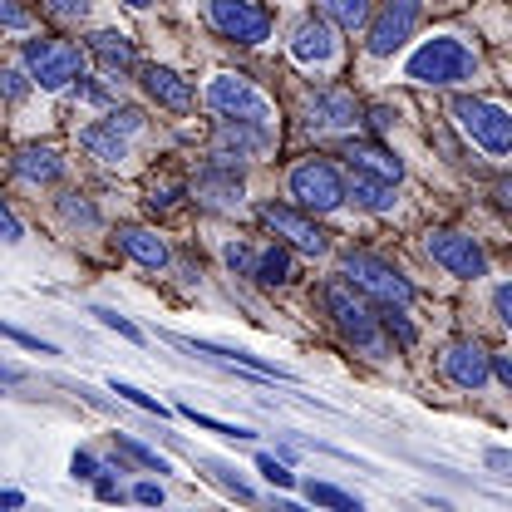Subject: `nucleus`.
Instances as JSON below:
<instances>
[{
	"instance_id": "25",
	"label": "nucleus",
	"mask_w": 512,
	"mask_h": 512,
	"mask_svg": "<svg viewBox=\"0 0 512 512\" xmlns=\"http://www.w3.org/2000/svg\"><path fill=\"white\" fill-rule=\"evenodd\" d=\"M325 20H335L340 30H360L370 25V0H320Z\"/></svg>"
},
{
	"instance_id": "9",
	"label": "nucleus",
	"mask_w": 512,
	"mask_h": 512,
	"mask_svg": "<svg viewBox=\"0 0 512 512\" xmlns=\"http://www.w3.org/2000/svg\"><path fill=\"white\" fill-rule=\"evenodd\" d=\"M207 25L232 45H266L271 40V15L256 0H207Z\"/></svg>"
},
{
	"instance_id": "2",
	"label": "nucleus",
	"mask_w": 512,
	"mask_h": 512,
	"mask_svg": "<svg viewBox=\"0 0 512 512\" xmlns=\"http://www.w3.org/2000/svg\"><path fill=\"white\" fill-rule=\"evenodd\" d=\"M478 50L468 45V40H458V35H434V40H424L409 60H404V79H414V84H434V89H453V84H468V79H478Z\"/></svg>"
},
{
	"instance_id": "32",
	"label": "nucleus",
	"mask_w": 512,
	"mask_h": 512,
	"mask_svg": "<svg viewBox=\"0 0 512 512\" xmlns=\"http://www.w3.org/2000/svg\"><path fill=\"white\" fill-rule=\"evenodd\" d=\"M55 20H89V0H45Z\"/></svg>"
},
{
	"instance_id": "13",
	"label": "nucleus",
	"mask_w": 512,
	"mask_h": 512,
	"mask_svg": "<svg viewBox=\"0 0 512 512\" xmlns=\"http://www.w3.org/2000/svg\"><path fill=\"white\" fill-rule=\"evenodd\" d=\"M444 375H448V384H458V389H468V394H478V389H488V380H498V375H493V355H488L478 340H453V345H448Z\"/></svg>"
},
{
	"instance_id": "6",
	"label": "nucleus",
	"mask_w": 512,
	"mask_h": 512,
	"mask_svg": "<svg viewBox=\"0 0 512 512\" xmlns=\"http://www.w3.org/2000/svg\"><path fill=\"white\" fill-rule=\"evenodd\" d=\"M286 192H291L296 207H306V212H335V207H345L350 183L340 178V168H335L330 158H301V163L286 173Z\"/></svg>"
},
{
	"instance_id": "30",
	"label": "nucleus",
	"mask_w": 512,
	"mask_h": 512,
	"mask_svg": "<svg viewBox=\"0 0 512 512\" xmlns=\"http://www.w3.org/2000/svg\"><path fill=\"white\" fill-rule=\"evenodd\" d=\"M119 448H124L128 458H138L143 468H158V473H168V463H163V458H158L153 448H143V444H138V439H128V434H119Z\"/></svg>"
},
{
	"instance_id": "10",
	"label": "nucleus",
	"mask_w": 512,
	"mask_h": 512,
	"mask_svg": "<svg viewBox=\"0 0 512 512\" xmlns=\"http://www.w3.org/2000/svg\"><path fill=\"white\" fill-rule=\"evenodd\" d=\"M261 227L276 232V242L296 247L306 256H325L330 252V232H320L316 222L306 217V207H286V202H261Z\"/></svg>"
},
{
	"instance_id": "35",
	"label": "nucleus",
	"mask_w": 512,
	"mask_h": 512,
	"mask_svg": "<svg viewBox=\"0 0 512 512\" xmlns=\"http://www.w3.org/2000/svg\"><path fill=\"white\" fill-rule=\"evenodd\" d=\"M493 311H498V320L512 330V281H498V291H493Z\"/></svg>"
},
{
	"instance_id": "8",
	"label": "nucleus",
	"mask_w": 512,
	"mask_h": 512,
	"mask_svg": "<svg viewBox=\"0 0 512 512\" xmlns=\"http://www.w3.org/2000/svg\"><path fill=\"white\" fill-rule=\"evenodd\" d=\"M20 60H25L30 79L40 89H69V84L84 79V60H79V50L69 40H30Z\"/></svg>"
},
{
	"instance_id": "12",
	"label": "nucleus",
	"mask_w": 512,
	"mask_h": 512,
	"mask_svg": "<svg viewBox=\"0 0 512 512\" xmlns=\"http://www.w3.org/2000/svg\"><path fill=\"white\" fill-rule=\"evenodd\" d=\"M424 252L434 256L448 276H458V281H483L488 276V252L473 237H463V232H429Z\"/></svg>"
},
{
	"instance_id": "7",
	"label": "nucleus",
	"mask_w": 512,
	"mask_h": 512,
	"mask_svg": "<svg viewBox=\"0 0 512 512\" xmlns=\"http://www.w3.org/2000/svg\"><path fill=\"white\" fill-rule=\"evenodd\" d=\"M419 20H424V0H384L380 15L370 20V40H365V50H370L375 60L399 55V50L414 40Z\"/></svg>"
},
{
	"instance_id": "28",
	"label": "nucleus",
	"mask_w": 512,
	"mask_h": 512,
	"mask_svg": "<svg viewBox=\"0 0 512 512\" xmlns=\"http://www.w3.org/2000/svg\"><path fill=\"white\" fill-rule=\"evenodd\" d=\"M384 330H389V335H394V340H399L404 350H409V345L419 340V330H414V325L404 320V306H389V311H384Z\"/></svg>"
},
{
	"instance_id": "22",
	"label": "nucleus",
	"mask_w": 512,
	"mask_h": 512,
	"mask_svg": "<svg viewBox=\"0 0 512 512\" xmlns=\"http://www.w3.org/2000/svg\"><path fill=\"white\" fill-rule=\"evenodd\" d=\"M89 55L104 64L109 74H124V69H133V64H138V55H133V40H128L124 30H99V35H89Z\"/></svg>"
},
{
	"instance_id": "42",
	"label": "nucleus",
	"mask_w": 512,
	"mask_h": 512,
	"mask_svg": "<svg viewBox=\"0 0 512 512\" xmlns=\"http://www.w3.org/2000/svg\"><path fill=\"white\" fill-rule=\"evenodd\" d=\"M493 375L512 389V355H493Z\"/></svg>"
},
{
	"instance_id": "5",
	"label": "nucleus",
	"mask_w": 512,
	"mask_h": 512,
	"mask_svg": "<svg viewBox=\"0 0 512 512\" xmlns=\"http://www.w3.org/2000/svg\"><path fill=\"white\" fill-rule=\"evenodd\" d=\"M202 104H207L217 119H247V124L276 128V109H271V99L256 89L252 79H242V74H212V79H207V89H202Z\"/></svg>"
},
{
	"instance_id": "16",
	"label": "nucleus",
	"mask_w": 512,
	"mask_h": 512,
	"mask_svg": "<svg viewBox=\"0 0 512 512\" xmlns=\"http://www.w3.org/2000/svg\"><path fill=\"white\" fill-rule=\"evenodd\" d=\"M138 84H143V94H148L153 104H163V109H173V114H188L192 109V84L183 74H173L168 64H143V69H138Z\"/></svg>"
},
{
	"instance_id": "41",
	"label": "nucleus",
	"mask_w": 512,
	"mask_h": 512,
	"mask_svg": "<svg viewBox=\"0 0 512 512\" xmlns=\"http://www.w3.org/2000/svg\"><path fill=\"white\" fill-rule=\"evenodd\" d=\"M133 498H138V503H163V488H158V483H138Z\"/></svg>"
},
{
	"instance_id": "37",
	"label": "nucleus",
	"mask_w": 512,
	"mask_h": 512,
	"mask_svg": "<svg viewBox=\"0 0 512 512\" xmlns=\"http://www.w3.org/2000/svg\"><path fill=\"white\" fill-rule=\"evenodd\" d=\"M5 94H10V104L25 99V74H20V69H5Z\"/></svg>"
},
{
	"instance_id": "31",
	"label": "nucleus",
	"mask_w": 512,
	"mask_h": 512,
	"mask_svg": "<svg viewBox=\"0 0 512 512\" xmlns=\"http://www.w3.org/2000/svg\"><path fill=\"white\" fill-rule=\"evenodd\" d=\"M114 394H119V399H128V404H138V409H148V414H158V419L168 414V409H163L158 399H148L143 389H133V384H124V380H114Z\"/></svg>"
},
{
	"instance_id": "15",
	"label": "nucleus",
	"mask_w": 512,
	"mask_h": 512,
	"mask_svg": "<svg viewBox=\"0 0 512 512\" xmlns=\"http://www.w3.org/2000/svg\"><path fill=\"white\" fill-rule=\"evenodd\" d=\"M271 143H276V133L266 124H247V119H222L217 128V138H212V153L217 158H266L271 153Z\"/></svg>"
},
{
	"instance_id": "27",
	"label": "nucleus",
	"mask_w": 512,
	"mask_h": 512,
	"mask_svg": "<svg viewBox=\"0 0 512 512\" xmlns=\"http://www.w3.org/2000/svg\"><path fill=\"white\" fill-rule=\"evenodd\" d=\"M306 498L320 503V508H345V512L360 508V498H350V493H340V488H330V483H306Z\"/></svg>"
},
{
	"instance_id": "17",
	"label": "nucleus",
	"mask_w": 512,
	"mask_h": 512,
	"mask_svg": "<svg viewBox=\"0 0 512 512\" xmlns=\"http://www.w3.org/2000/svg\"><path fill=\"white\" fill-rule=\"evenodd\" d=\"M345 158H350V173L380 178V183H394V188H399V178H404V163H399L389 148L370 143V138H355V143H345Z\"/></svg>"
},
{
	"instance_id": "26",
	"label": "nucleus",
	"mask_w": 512,
	"mask_h": 512,
	"mask_svg": "<svg viewBox=\"0 0 512 512\" xmlns=\"http://www.w3.org/2000/svg\"><path fill=\"white\" fill-rule=\"evenodd\" d=\"M60 212L69 227H99V212H94V202L89 197H79V192H64L60 197Z\"/></svg>"
},
{
	"instance_id": "11",
	"label": "nucleus",
	"mask_w": 512,
	"mask_h": 512,
	"mask_svg": "<svg viewBox=\"0 0 512 512\" xmlns=\"http://www.w3.org/2000/svg\"><path fill=\"white\" fill-rule=\"evenodd\" d=\"M138 133H143V114H138V109H109L99 124H89L79 133V143H84L99 163H124Z\"/></svg>"
},
{
	"instance_id": "45",
	"label": "nucleus",
	"mask_w": 512,
	"mask_h": 512,
	"mask_svg": "<svg viewBox=\"0 0 512 512\" xmlns=\"http://www.w3.org/2000/svg\"><path fill=\"white\" fill-rule=\"evenodd\" d=\"M488 463H493V468H512V458H508V453H488Z\"/></svg>"
},
{
	"instance_id": "24",
	"label": "nucleus",
	"mask_w": 512,
	"mask_h": 512,
	"mask_svg": "<svg viewBox=\"0 0 512 512\" xmlns=\"http://www.w3.org/2000/svg\"><path fill=\"white\" fill-rule=\"evenodd\" d=\"M350 197H355L365 212H389V207H394V183L365 178V173H350Z\"/></svg>"
},
{
	"instance_id": "33",
	"label": "nucleus",
	"mask_w": 512,
	"mask_h": 512,
	"mask_svg": "<svg viewBox=\"0 0 512 512\" xmlns=\"http://www.w3.org/2000/svg\"><path fill=\"white\" fill-rule=\"evenodd\" d=\"M94 316L104 320V325H109V330H119V335H124V340H143V330H138V325H133V320L114 316V311H104V306H99V311H94Z\"/></svg>"
},
{
	"instance_id": "43",
	"label": "nucleus",
	"mask_w": 512,
	"mask_h": 512,
	"mask_svg": "<svg viewBox=\"0 0 512 512\" xmlns=\"http://www.w3.org/2000/svg\"><path fill=\"white\" fill-rule=\"evenodd\" d=\"M5 242H10V247L20 242V217H15L10 207H5Z\"/></svg>"
},
{
	"instance_id": "38",
	"label": "nucleus",
	"mask_w": 512,
	"mask_h": 512,
	"mask_svg": "<svg viewBox=\"0 0 512 512\" xmlns=\"http://www.w3.org/2000/svg\"><path fill=\"white\" fill-rule=\"evenodd\" d=\"M0 10H5V25H10V30H25V25H30L25 10H20V0H0Z\"/></svg>"
},
{
	"instance_id": "46",
	"label": "nucleus",
	"mask_w": 512,
	"mask_h": 512,
	"mask_svg": "<svg viewBox=\"0 0 512 512\" xmlns=\"http://www.w3.org/2000/svg\"><path fill=\"white\" fill-rule=\"evenodd\" d=\"M128 10H148V5H153V0H124Z\"/></svg>"
},
{
	"instance_id": "36",
	"label": "nucleus",
	"mask_w": 512,
	"mask_h": 512,
	"mask_svg": "<svg viewBox=\"0 0 512 512\" xmlns=\"http://www.w3.org/2000/svg\"><path fill=\"white\" fill-rule=\"evenodd\" d=\"M69 473H74V478H99L104 468L94 463V453H74V463H69Z\"/></svg>"
},
{
	"instance_id": "4",
	"label": "nucleus",
	"mask_w": 512,
	"mask_h": 512,
	"mask_svg": "<svg viewBox=\"0 0 512 512\" xmlns=\"http://www.w3.org/2000/svg\"><path fill=\"white\" fill-rule=\"evenodd\" d=\"M345 281H350L360 296H370L380 311H389V306H409V301H414L409 276H404L394 261H384V256H375V252L345 256Z\"/></svg>"
},
{
	"instance_id": "29",
	"label": "nucleus",
	"mask_w": 512,
	"mask_h": 512,
	"mask_svg": "<svg viewBox=\"0 0 512 512\" xmlns=\"http://www.w3.org/2000/svg\"><path fill=\"white\" fill-rule=\"evenodd\" d=\"M222 261H227V271H237V276H252L256 271V252L247 247V242H227Z\"/></svg>"
},
{
	"instance_id": "20",
	"label": "nucleus",
	"mask_w": 512,
	"mask_h": 512,
	"mask_svg": "<svg viewBox=\"0 0 512 512\" xmlns=\"http://www.w3.org/2000/svg\"><path fill=\"white\" fill-rule=\"evenodd\" d=\"M119 247H124L138 266H148V271H163L173 256H168V242L158 237V232H148V227H119Z\"/></svg>"
},
{
	"instance_id": "23",
	"label": "nucleus",
	"mask_w": 512,
	"mask_h": 512,
	"mask_svg": "<svg viewBox=\"0 0 512 512\" xmlns=\"http://www.w3.org/2000/svg\"><path fill=\"white\" fill-rule=\"evenodd\" d=\"M296 247H286V242H276V247H266V252H256V281L261 286H291L296 281Z\"/></svg>"
},
{
	"instance_id": "1",
	"label": "nucleus",
	"mask_w": 512,
	"mask_h": 512,
	"mask_svg": "<svg viewBox=\"0 0 512 512\" xmlns=\"http://www.w3.org/2000/svg\"><path fill=\"white\" fill-rule=\"evenodd\" d=\"M320 306H325L330 325H335L360 355H370V360H384V355H389L384 316H375V301L360 296L350 281H325V286H320Z\"/></svg>"
},
{
	"instance_id": "19",
	"label": "nucleus",
	"mask_w": 512,
	"mask_h": 512,
	"mask_svg": "<svg viewBox=\"0 0 512 512\" xmlns=\"http://www.w3.org/2000/svg\"><path fill=\"white\" fill-rule=\"evenodd\" d=\"M311 124L316 128H355L360 124V104L345 94V89H320V94H311Z\"/></svg>"
},
{
	"instance_id": "44",
	"label": "nucleus",
	"mask_w": 512,
	"mask_h": 512,
	"mask_svg": "<svg viewBox=\"0 0 512 512\" xmlns=\"http://www.w3.org/2000/svg\"><path fill=\"white\" fill-rule=\"evenodd\" d=\"M498 202L512 212V178H503V183H498Z\"/></svg>"
},
{
	"instance_id": "18",
	"label": "nucleus",
	"mask_w": 512,
	"mask_h": 512,
	"mask_svg": "<svg viewBox=\"0 0 512 512\" xmlns=\"http://www.w3.org/2000/svg\"><path fill=\"white\" fill-rule=\"evenodd\" d=\"M197 192H202V197H212L217 207L242 202V173H237V163L212 153V158H207V168L197 173Z\"/></svg>"
},
{
	"instance_id": "3",
	"label": "nucleus",
	"mask_w": 512,
	"mask_h": 512,
	"mask_svg": "<svg viewBox=\"0 0 512 512\" xmlns=\"http://www.w3.org/2000/svg\"><path fill=\"white\" fill-rule=\"evenodd\" d=\"M453 119H458V128H463L488 158H512V109L503 99L463 94V99L453 104Z\"/></svg>"
},
{
	"instance_id": "40",
	"label": "nucleus",
	"mask_w": 512,
	"mask_h": 512,
	"mask_svg": "<svg viewBox=\"0 0 512 512\" xmlns=\"http://www.w3.org/2000/svg\"><path fill=\"white\" fill-rule=\"evenodd\" d=\"M94 493H99V498H104V503H114V498H124V493H119V483H114V478H94Z\"/></svg>"
},
{
	"instance_id": "21",
	"label": "nucleus",
	"mask_w": 512,
	"mask_h": 512,
	"mask_svg": "<svg viewBox=\"0 0 512 512\" xmlns=\"http://www.w3.org/2000/svg\"><path fill=\"white\" fill-rule=\"evenodd\" d=\"M10 173L25 178V183H60L64 163H60V153H50V148H20L10 158Z\"/></svg>"
},
{
	"instance_id": "39",
	"label": "nucleus",
	"mask_w": 512,
	"mask_h": 512,
	"mask_svg": "<svg viewBox=\"0 0 512 512\" xmlns=\"http://www.w3.org/2000/svg\"><path fill=\"white\" fill-rule=\"evenodd\" d=\"M74 89H79V99H89V104H109V94H104L99 84H84V79H79Z\"/></svg>"
},
{
	"instance_id": "34",
	"label": "nucleus",
	"mask_w": 512,
	"mask_h": 512,
	"mask_svg": "<svg viewBox=\"0 0 512 512\" xmlns=\"http://www.w3.org/2000/svg\"><path fill=\"white\" fill-rule=\"evenodd\" d=\"M256 468H261V473H266V483H276V488H291V483H296V478H291V473H286L276 458H266V453L256 458Z\"/></svg>"
},
{
	"instance_id": "14",
	"label": "nucleus",
	"mask_w": 512,
	"mask_h": 512,
	"mask_svg": "<svg viewBox=\"0 0 512 512\" xmlns=\"http://www.w3.org/2000/svg\"><path fill=\"white\" fill-rule=\"evenodd\" d=\"M291 60L301 69H330L340 60V35H335V20H301L296 35H291Z\"/></svg>"
}]
</instances>
